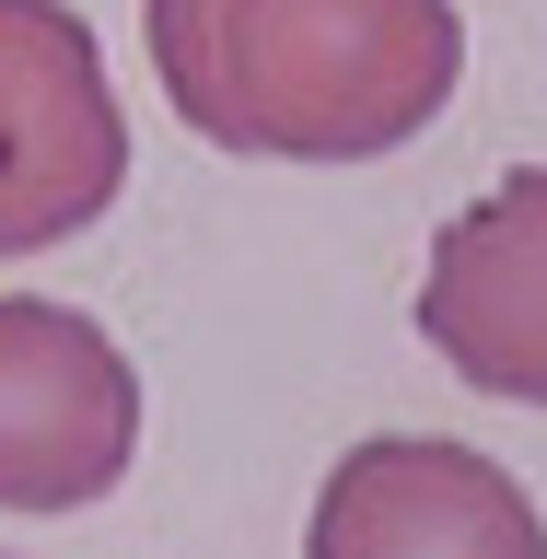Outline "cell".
<instances>
[{
    "instance_id": "cell-5",
    "label": "cell",
    "mask_w": 547,
    "mask_h": 559,
    "mask_svg": "<svg viewBox=\"0 0 547 559\" xmlns=\"http://www.w3.org/2000/svg\"><path fill=\"white\" fill-rule=\"evenodd\" d=\"M419 338L443 349V373H466L478 396L547 408V164L501 175L478 210H454L431 234Z\"/></svg>"
},
{
    "instance_id": "cell-4",
    "label": "cell",
    "mask_w": 547,
    "mask_h": 559,
    "mask_svg": "<svg viewBox=\"0 0 547 559\" xmlns=\"http://www.w3.org/2000/svg\"><path fill=\"white\" fill-rule=\"evenodd\" d=\"M304 559H547V513L478 443L373 431L326 466Z\"/></svg>"
},
{
    "instance_id": "cell-1",
    "label": "cell",
    "mask_w": 547,
    "mask_h": 559,
    "mask_svg": "<svg viewBox=\"0 0 547 559\" xmlns=\"http://www.w3.org/2000/svg\"><path fill=\"white\" fill-rule=\"evenodd\" d=\"M152 82L245 164H384L454 105V0H140Z\"/></svg>"
},
{
    "instance_id": "cell-2",
    "label": "cell",
    "mask_w": 547,
    "mask_h": 559,
    "mask_svg": "<svg viewBox=\"0 0 547 559\" xmlns=\"http://www.w3.org/2000/svg\"><path fill=\"white\" fill-rule=\"evenodd\" d=\"M129 187V117L70 0H0V257L94 234Z\"/></svg>"
},
{
    "instance_id": "cell-3",
    "label": "cell",
    "mask_w": 547,
    "mask_h": 559,
    "mask_svg": "<svg viewBox=\"0 0 547 559\" xmlns=\"http://www.w3.org/2000/svg\"><path fill=\"white\" fill-rule=\"evenodd\" d=\"M140 466V373L82 304L0 292V513H94Z\"/></svg>"
}]
</instances>
